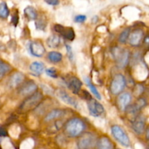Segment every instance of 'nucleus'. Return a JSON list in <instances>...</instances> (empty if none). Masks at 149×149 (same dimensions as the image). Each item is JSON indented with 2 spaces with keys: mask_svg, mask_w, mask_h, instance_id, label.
Wrapping results in <instances>:
<instances>
[{
  "mask_svg": "<svg viewBox=\"0 0 149 149\" xmlns=\"http://www.w3.org/2000/svg\"><path fill=\"white\" fill-rule=\"evenodd\" d=\"M84 123L77 118H73L68 121L65 127L66 132L70 137H77L84 130Z\"/></svg>",
  "mask_w": 149,
  "mask_h": 149,
  "instance_id": "nucleus-1",
  "label": "nucleus"
},
{
  "mask_svg": "<svg viewBox=\"0 0 149 149\" xmlns=\"http://www.w3.org/2000/svg\"><path fill=\"white\" fill-rule=\"evenodd\" d=\"M112 54L116 61L117 65L119 68H124L127 65L129 58V53L127 49H121V48L116 47L112 49Z\"/></svg>",
  "mask_w": 149,
  "mask_h": 149,
  "instance_id": "nucleus-2",
  "label": "nucleus"
},
{
  "mask_svg": "<svg viewBox=\"0 0 149 149\" xmlns=\"http://www.w3.org/2000/svg\"><path fill=\"white\" fill-rule=\"evenodd\" d=\"M111 132L115 140L122 146L129 147L130 146V141L125 131L118 125H114L111 127Z\"/></svg>",
  "mask_w": 149,
  "mask_h": 149,
  "instance_id": "nucleus-3",
  "label": "nucleus"
},
{
  "mask_svg": "<svg viewBox=\"0 0 149 149\" xmlns=\"http://www.w3.org/2000/svg\"><path fill=\"white\" fill-rule=\"evenodd\" d=\"M96 138L93 134L85 133L82 135L77 142V146L79 149H91L96 145Z\"/></svg>",
  "mask_w": 149,
  "mask_h": 149,
  "instance_id": "nucleus-4",
  "label": "nucleus"
},
{
  "mask_svg": "<svg viewBox=\"0 0 149 149\" xmlns=\"http://www.w3.org/2000/svg\"><path fill=\"white\" fill-rule=\"evenodd\" d=\"M126 86V79L122 74H116L110 84V92L113 95H118L124 90Z\"/></svg>",
  "mask_w": 149,
  "mask_h": 149,
  "instance_id": "nucleus-5",
  "label": "nucleus"
},
{
  "mask_svg": "<svg viewBox=\"0 0 149 149\" xmlns=\"http://www.w3.org/2000/svg\"><path fill=\"white\" fill-rule=\"evenodd\" d=\"M88 109L90 114L93 117H99L105 111L102 105L93 98H90L88 100Z\"/></svg>",
  "mask_w": 149,
  "mask_h": 149,
  "instance_id": "nucleus-6",
  "label": "nucleus"
},
{
  "mask_svg": "<svg viewBox=\"0 0 149 149\" xmlns=\"http://www.w3.org/2000/svg\"><path fill=\"white\" fill-rule=\"evenodd\" d=\"M28 50L31 55L37 58L42 57L45 52V49L43 45L39 42H29L28 45Z\"/></svg>",
  "mask_w": 149,
  "mask_h": 149,
  "instance_id": "nucleus-7",
  "label": "nucleus"
},
{
  "mask_svg": "<svg viewBox=\"0 0 149 149\" xmlns=\"http://www.w3.org/2000/svg\"><path fill=\"white\" fill-rule=\"evenodd\" d=\"M56 95L57 97L59 98V100H61V101L64 102L66 104L69 105L70 106H72V107L75 108V109L78 107V103H77V100H75V98L72 97L70 95H69L64 90H58L56 92Z\"/></svg>",
  "mask_w": 149,
  "mask_h": 149,
  "instance_id": "nucleus-8",
  "label": "nucleus"
},
{
  "mask_svg": "<svg viewBox=\"0 0 149 149\" xmlns=\"http://www.w3.org/2000/svg\"><path fill=\"white\" fill-rule=\"evenodd\" d=\"M42 95L39 93H36L34 95H31L30 97H28L26 100L24 101V103L22 105L21 108L25 110H29V109H32V108L34 107L35 106H37L38 103L40 101V100L42 99Z\"/></svg>",
  "mask_w": 149,
  "mask_h": 149,
  "instance_id": "nucleus-9",
  "label": "nucleus"
},
{
  "mask_svg": "<svg viewBox=\"0 0 149 149\" xmlns=\"http://www.w3.org/2000/svg\"><path fill=\"white\" fill-rule=\"evenodd\" d=\"M65 82L67 84V87L74 94H78L82 86V82L78 78H77L76 77H71Z\"/></svg>",
  "mask_w": 149,
  "mask_h": 149,
  "instance_id": "nucleus-10",
  "label": "nucleus"
},
{
  "mask_svg": "<svg viewBox=\"0 0 149 149\" xmlns=\"http://www.w3.org/2000/svg\"><path fill=\"white\" fill-rule=\"evenodd\" d=\"M54 29L58 33H61L64 38L70 41H72L74 38V32L72 28H67L61 25H56Z\"/></svg>",
  "mask_w": 149,
  "mask_h": 149,
  "instance_id": "nucleus-11",
  "label": "nucleus"
},
{
  "mask_svg": "<svg viewBox=\"0 0 149 149\" xmlns=\"http://www.w3.org/2000/svg\"><path fill=\"white\" fill-rule=\"evenodd\" d=\"M143 36V32L140 29H137L134 30L131 33H130L129 36L128 41L129 43L131 45V46L137 47L140 45V42H141Z\"/></svg>",
  "mask_w": 149,
  "mask_h": 149,
  "instance_id": "nucleus-12",
  "label": "nucleus"
},
{
  "mask_svg": "<svg viewBox=\"0 0 149 149\" xmlns=\"http://www.w3.org/2000/svg\"><path fill=\"white\" fill-rule=\"evenodd\" d=\"M131 100V96L129 93H121L118 98V105L119 109L121 111H124L128 107Z\"/></svg>",
  "mask_w": 149,
  "mask_h": 149,
  "instance_id": "nucleus-13",
  "label": "nucleus"
},
{
  "mask_svg": "<svg viewBox=\"0 0 149 149\" xmlns=\"http://www.w3.org/2000/svg\"><path fill=\"white\" fill-rule=\"evenodd\" d=\"M24 79V75L20 72H15L10 77L8 81V86L10 88H15L21 84Z\"/></svg>",
  "mask_w": 149,
  "mask_h": 149,
  "instance_id": "nucleus-14",
  "label": "nucleus"
},
{
  "mask_svg": "<svg viewBox=\"0 0 149 149\" xmlns=\"http://www.w3.org/2000/svg\"><path fill=\"white\" fill-rule=\"evenodd\" d=\"M37 89V86L34 81H29L25 83L20 88L19 93L22 95H28L29 94L33 93Z\"/></svg>",
  "mask_w": 149,
  "mask_h": 149,
  "instance_id": "nucleus-15",
  "label": "nucleus"
},
{
  "mask_svg": "<svg viewBox=\"0 0 149 149\" xmlns=\"http://www.w3.org/2000/svg\"><path fill=\"white\" fill-rule=\"evenodd\" d=\"M132 129L138 135L143 133L145 130V119L143 116H138L134 119L132 124Z\"/></svg>",
  "mask_w": 149,
  "mask_h": 149,
  "instance_id": "nucleus-16",
  "label": "nucleus"
},
{
  "mask_svg": "<svg viewBox=\"0 0 149 149\" xmlns=\"http://www.w3.org/2000/svg\"><path fill=\"white\" fill-rule=\"evenodd\" d=\"M29 69L33 75L38 77L41 75L45 71V65L40 61H34L29 66Z\"/></svg>",
  "mask_w": 149,
  "mask_h": 149,
  "instance_id": "nucleus-17",
  "label": "nucleus"
},
{
  "mask_svg": "<svg viewBox=\"0 0 149 149\" xmlns=\"http://www.w3.org/2000/svg\"><path fill=\"white\" fill-rule=\"evenodd\" d=\"M96 149H112V144L107 137H102L96 142Z\"/></svg>",
  "mask_w": 149,
  "mask_h": 149,
  "instance_id": "nucleus-18",
  "label": "nucleus"
},
{
  "mask_svg": "<svg viewBox=\"0 0 149 149\" xmlns=\"http://www.w3.org/2000/svg\"><path fill=\"white\" fill-rule=\"evenodd\" d=\"M64 111L60 110V109H55V110H52L46 115V116H45V121H46V122L52 121L53 120V119H57V118L62 116L63 115H64Z\"/></svg>",
  "mask_w": 149,
  "mask_h": 149,
  "instance_id": "nucleus-19",
  "label": "nucleus"
},
{
  "mask_svg": "<svg viewBox=\"0 0 149 149\" xmlns=\"http://www.w3.org/2000/svg\"><path fill=\"white\" fill-rule=\"evenodd\" d=\"M24 15L29 20H36L37 17V12L36 9L32 6H28L24 9Z\"/></svg>",
  "mask_w": 149,
  "mask_h": 149,
  "instance_id": "nucleus-20",
  "label": "nucleus"
},
{
  "mask_svg": "<svg viewBox=\"0 0 149 149\" xmlns=\"http://www.w3.org/2000/svg\"><path fill=\"white\" fill-rule=\"evenodd\" d=\"M61 43L60 37L57 35H52L50 36L47 39V45L51 48H56L59 46Z\"/></svg>",
  "mask_w": 149,
  "mask_h": 149,
  "instance_id": "nucleus-21",
  "label": "nucleus"
},
{
  "mask_svg": "<svg viewBox=\"0 0 149 149\" xmlns=\"http://www.w3.org/2000/svg\"><path fill=\"white\" fill-rule=\"evenodd\" d=\"M84 81H85V82H86V84L88 85V87H89V89H90V90H91V92L92 93V94H93V95L96 97V99H98V100H101L100 94L99 93L98 90H96V88L95 87V86L92 84V82L91 81L90 79H89V77H85Z\"/></svg>",
  "mask_w": 149,
  "mask_h": 149,
  "instance_id": "nucleus-22",
  "label": "nucleus"
},
{
  "mask_svg": "<svg viewBox=\"0 0 149 149\" xmlns=\"http://www.w3.org/2000/svg\"><path fill=\"white\" fill-rule=\"evenodd\" d=\"M48 58L52 63H59L62 60V55L60 52L52 51L50 52L48 55Z\"/></svg>",
  "mask_w": 149,
  "mask_h": 149,
  "instance_id": "nucleus-23",
  "label": "nucleus"
},
{
  "mask_svg": "<svg viewBox=\"0 0 149 149\" xmlns=\"http://www.w3.org/2000/svg\"><path fill=\"white\" fill-rule=\"evenodd\" d=\"M8 15L9 10L6 3H0V17L1 18H7Z\"/></svg>",
  "mask_w": 149,
  "mask_h": 149,
  "instance_id": "nucleus-24",
  "label": "nucleus"
},
{
  "mask_svg": "<svg viewBox=\"0 0 149 149\" xmlns=\"http://www.w3.org/2000/svg\"><path fill=\"white\" fill-rule=\"evenodd\" d=\"M10 70V66L0 61V79Z\"/></svg>",
  "mask_w": 149,
  "mask_h": 149,
  "instance_id": "nucleus-25",
  "label": "nucleus"
},
{
  "mask_svg": "<svg viewBox=\"0 0 149 149\" xmlns=\"http://www.w3.org/2000/svg\"><path fill=\"white\" fill-rule=\"evenodd\" d=\"M129 29H125L124 31H123L121 33V34L119 35V37H118V41H119L120 43L124 44L127 42V41L128 40L129 36Z\"/></svg>",
  "mask_w": 149,
  "mask_h": 149,
  "instance_id": "nucleus-26",
  "label": "nucleus"
},
{
  "mask_svg": "<svg viewBox=\"0 0 149 149\" xmlns=\"http://www.w3.org/2000/svg\"><path fill=\"white\" fill-rule=\"evenodd\" d=\"M34 146V141L32 139H26L20 145V149H32Z\"/></svg>",
  "mask_w": 149,
  "mask_h": 149,
  "instance_id": "nucleus-27",
  "label": "nucleus"
},
{
  "mask_svg": "<svg viewBox=\"0 0 149 149\" xmlns=\"http://www.w3.org/2000/svg\"><path fill=\"white\" fill-rule=\"evenodd\" d=\"M45 74L48 76V77H51V78H57L58 76H57V72L56 69L54 67H51V68H48L47 69L45 70Z\"/></svg>",
  "mask_w": 149,
  "mask_h": 149,
  "instance_id": "nucleus-28",
  "label": "nucleus"
},
{
  "mask_svg": "<svg viewBox=\"0 0 149 149\" xmlns=\"http://www.w3.org/2000/svg\"><path fill=\"white\" fill-rule=\"evenodd\" d=\"M66 49H67V56H68L69 59L71 61H73V59H74V53H73V51L71 46L68 45H66Z\"/></svg>",
  "mask_w": 149,
  "mask_h": 149,
  "instance_id": "nucleus-29",
  "label": "nucleus"
},
{
  "mask_svg": "<svg viewBox=\"0 0 149 149\" xmlns=\"http://www.w3.org/2000/svg\"><path fill=\"white\" fill-rule=\"evenodd\" d=\"M86 16L84 15H78L75 16L74 18V22L76 23H83L85 22V20H86Z\"/></svg>",
  "mask_w": 149,
  "mask_h": 149,
  "instance_id": "nucleus-30",
  "label": "nucleus"
},
{
  "mask_svg": "<svg viewBox=\"0 0 149 149\" xmlns=\"http://www.w3.org/2000/svg\"><path fill=\"white\" fill-rule=\"evenodd\" d=\"M35 25H36L37 29H41V30H43L45 28V26H46V23H45V21H43V20H42L37 21L36 23H35Z\"/></svg>",
  "mask_w": 149,
  "mask_h": 149,
  "instance_id": "nucleus-31",
  "label": "nucleus"
},
{
  "mask_svg": "<svg viewBox=\"0 0 149 149\" xmlns=\"http://www.w3.org/2000/svg\"><path fill=\"white\" fill-rule=\"evenodd\" d=\"M45 2L47 3V4H50V5H57V4H58V3H59V1H57V0H49V1H45Z\"/></svg>",
  "mask_w": 149,
  "mask_h": 149,
  "instance_id": "nucleus-32",
  "label": "nucleus"
},
{
  "mask_svg": "<svg viewBox=\"0 0 149 149\" xmlns=\"http://www.w3.org/2000/svg\"><path fill=\"white\" fill-rule=\"evenodd\" d=\"M97 20H98V17H96V16H94V17H92V19H91V20H92V22H93V23H96V21H97Z\"/></svg>",
  "mask_w": 149,
  "mask_h": 149,
  "instance_id": "nucleus-33",
  "label": "nucleus"
},
{
  "mask_svg": "<svg viewBox=\"0 0 149 149\" xmlns=\"http://www.w3.org/2000/svg\"><path fill=\"white\" fill-rule=\"evenodd\" d=\"M117 149H121V148H117Z\"/></svg>",
  "mask_w": 149,
  "mask_h": 149,
  "instance_id": "nucleus-34",
  "label": "nucleus"
}]
</instances>
